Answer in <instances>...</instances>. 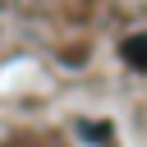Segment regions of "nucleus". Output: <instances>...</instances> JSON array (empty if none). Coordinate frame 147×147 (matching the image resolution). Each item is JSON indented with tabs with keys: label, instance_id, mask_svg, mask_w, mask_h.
Returning <instances> with one entry per match:
<instances>
[{
	"label": "nucleus",
	"instance_id": "nucleus-2",
	"mask_svg": "<svg viewBox=\"0 0 147 147\" xmlns=\"http://www.w3.org/2000/svg\"><path fill=\"white\" fill-rule=\"evenodd\" d=\"M5 147H51L46 138H37V133H23V138H9Z\"/></svg>",
	"mask_w": 147,
	"mask_h": 147
},
{
	"label": "nucleus",
	"instance_id": "nucleus-1",
	"mask_svg": "<svg viewBox=\"0 0 147 147\" xmlns=\"http://www.w3.org/2000/svg\"><path fill=\"white\" fill-rule=\"evenodd\" d=\"M119 55H124V64H129V69L147 74V32H133V37H124Z\"/></svg>",
	"mask_w": 147,
	"mask_h": 147
}]
</instances>
